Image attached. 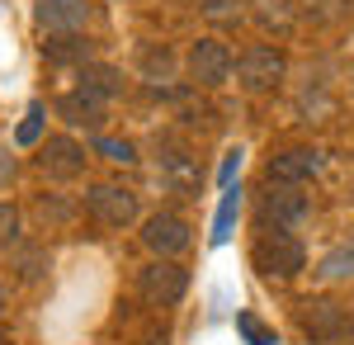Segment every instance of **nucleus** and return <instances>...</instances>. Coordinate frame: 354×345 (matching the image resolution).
<instances>
[{
  "label": "nucleus",
  "mask_w": 354,
  "mask_h": 345,
  "mask_svg": "<svg viewBox=\"0 0 354 345\" xmlns=\"http://www.w3.org/2000/svg\"><path fill=\"white\" fill-rule=\"evenodd\" d=\"M137 289H142V298H147L151 308H175V303L189 293V269L175 265V260H165V256H156L151 265H142Z\"/></svg>",
  "instance_id": "7ed1b4c3"
},
{
  "label": "nucleus",
  "mask_w": 354,
  "mask_h": 345,
  "mask_svg": "<svg viewBox=\"0 0 354 345\" xmlns=\"http://www.w3.org/2000/svg\"><path fill=\"white\" fill-rule=\"evenodd\" d=\"M81 90L100 95V100H113L123 90V71L118 67H100V62H85L81 67Z\"/></svg>",
  "instance_id": "4468645a"
},
{
  "label": "nucleus",
  "mask_w": 354,
  "mask_h": 345,
  "mask_svg": "<svg viewBox=\"0 0 354 345\" xmlns=\"http://www.w3.org/2000/svg\"><path fill=\"white\" fill-rule=\"evenodd\" d=\"M38 133H43V105H28V114H24V123H19V147H33L38 142Z\"/></svg>",
  "instance_id": "4be33fe9"
},
{
  "label": "nucleus",
  "mask_w": 354,
  "mask_h": 345,
  "mask_svg": "<svg viewBox=\"0 0 354 345\" xmlns=\"http://www.w3.org/2000/svg\"><path fill=\"white\" fill-rule=\"evenodd\" d=\"M317 274H322V279H350L354 274V237L340 241L335 251H326L322 265H317Z\"/></svg>",
  "instance_id": "2eb2a0df"
},
{
  "label": "nucleus",
  "mask_w": 354,
  "mask_h": 345,
  "mask_svg": "<svg viewBox=\"0 0 354 345\" xmlns=\"http://www.w3.org/2000/svg\"><path fill=\"white\" fill-rule=\"evenodd\" d=\"M33 19L48 33H81L90 24V5L85 0H33Z\"/></svg>",
  "instance_id": "9d476101"
},
{
  "label": "nucleus",
  "mask_w": 354,
  "mask_h": 345,
  "mask_svg": "<svg viewBox=\"0 0 354 345\" xmlns=\"http://www.w3.org/2000/svg\"><path fill=\"white\" fill-rule=\"evenodd\" d=\"M0 345H5V336H0Z\"/></svg>",
  "instance_id": "c85d7f7f"
},
{
  "label": "nucleus",
  "mask_w": 354,
  "mask_h": 345,
  "mask_svg": "<svg viewBox=\"0 0 354 345\" xmlns=\"http://www.w3.org/2000/svg\"><path fill=\"white\" fill-rule=\"evenodd\" d=\"M203 15L208 19H241V0H208Z\"/></svg>",
  "instance_id": "5701e85b"
},
{
  "label": "nucleus",
  "mask_w": 354,
  "mask_h": 345,
  "mask_svg": "<svg viewBox=\"0 0 354 345\" xmlns=\"http://www.w3.org/2000/svg\"><path fill=\"white\" fill-rule=\"evenodd\" d=\"M241 166V152H227V166H222V180H232V170Z\"/></svg>",
  "instance_id": "bb28decb"
},
{
  "label": "nucleus",
  "mask_w": 354,
  "mask_h": 345,
  "mask_svg": "<svg viewBox=\"0 0 354 345\" xmlns=\"http://www.w3.org/2000/svg\"><path fill=\"white\" fill-rule=\"evenodd\" d=\"M15 232H19V209L15 204H0V246L15 241Z\"/></svg>",
  "instance_id": "b1692460"
},
{
  "label": "nucleus",
  "mask_w": 354,
  "mask_h": 345,
  "mask_svg": "<svg viewBox=\"0 0 354 345\" xmlns=\"http://www.w3.org/2000/svg\"><path fill=\"white\" fill-rule=\"evenodd\" d=\"M345 10H350V0H307V15H312L317 24H340Z\"/></svg>",
  "instance_id": "412c9836"
},
{
  "label": "nucleus",
  "mask_w": 354,
  "mask_h": 345,
  "mask_svg": "<svg viewBox=\"0 0 354 345\" xmlns=\"http://www.w3.org/2000/svg\"><path fill=\"white\" fill-rule=\"evenodd\" d=\"M298 326L312 345H345L354 341V317L335 298H302L298 303Z\"/></svg>",
  "instance_id": "f03ea898"
},
{
  "label": "nucleus",
  "mask_w": 354,
  "mask_h": 345,
  "mask_svg": "<svg viewBox=\"0 0 354 345\" xmlns=\"http://www.w3.org/2000/svg\"><path fill=\"white\" fill-rule=\"evenodd\" d=\"M95 152H100L104 161H113V166H133V161H137V147L128 142V137H100Z\"/></svg>",
  "instance_id": "a211bd4d"
},
{
  "label": "nucleus",
  "mask_w": 354,
  "mask_h": 345,
  "mask_svg": "<svg viewBox=\"0 0 354 345\" xmlns=\"http://www.w3.org/2000/svg\"><path fill=\"white\" fill-rule=\"evenodd\" d=\"M57 114H62L71 128H100V118H104V100L76 85V90H66V95L57 100Z\"/></svg>",
  "instance_id": "f8f14e48"
},
{
  "label": "nucleus",
  "mask_w": 354,
  "mask_h": 345,
  "mask_svg": "<svg viewBox=\"0 0 354 345\" xmlns=\"http://www.w3.org/2000/svg\"><path fill=\"white\" fill-rule=\"evenodd\" d=\"M142 67H147V76H156V71L165 76V71H170V53H165V48H161V53L147 48V53H142Z\"/></svg>",
  "instance_id": "393cba45"
},
{
  "label": "nucleus",
  "mask_w": 354,
  "mask_h": 345,
  "mask_svg": "<svg viewBox=\"0 0 354 345\" xmlns=\"http://www.w3.org/2000/svg\"><path fill=\"white\" fill-rule=\"evenodd\" d=\"M15 175H19V166H15V157H10V152L0 147V185H10Z\"/></svg>",
  "instance_id": "a878e982"
},
{
  "label": "nucleus",
  "mask_w": 354,
  "mask_h": 345,
  "mask_svg": "<svg viewBox=\"0 0 354 345\" xmlns=\"http://www.w3.org/2000/svg\"><path fill=\"white\" fill-rule=\"evenodd\" d=\"M43 57L53 62V67H62V62H90V38H81V33H53L48 43H43Z\"/></svg>",
  "instance_id": "ddd939ff"
},
{
  "label": "nucleus",
  "mask_w": 354,
  "mask_h": 345,
  "mask_svg": "<svg viewBox=\"0 0 354 345\" xmlns=\"http://www.w3.org/2000/svg\"><path fill=\"white\" fill-rule=\"evenodd\" d=\"M283 71H288V57H283V48H270V43L241 53V62H236V80H241L245 90H255V95L270 90V85H279Z\"/></svg>",
  "instance_id": "0eeeda50"
},
{
  "label": "nucleus",
  "mask_w": 354,
  "mask_h": 345,
  "mask_svg": "<svg viewBox=\"0 0 354 345\" xmlns=\"http://www.w3.org/2000/svg\"><path fill=\"white\" fill-rule=\"evenodd\" d=\"M38 170L48 180H81L85 175V147L76 137H48L38 147Z\"/></svg>",
  "instance_id": "6e6552de"
},
{
  "label": "nucleus",
  "mask_w": 354,
  "mask_h": 345,
  "mask_svg": "<svg viewBox=\"0 0 354 345\" xmlns=\"http://www.w3.org/2000/svg\"><path fill=\"white\" fill-rule=\"evenodd\" d=\"M236 209H241V194L227 189V194H222V209H218V222H213V241H218V246L232 237V218H236Z\"/></svg>",
  "instance_id": "6ab92c4d"
},
{
  "label": "nucleus",
  "mask_w": 354,
  "mask_h": 345,
  "mask_svg": "<svg viewBox=\"0 0 354 345\" xmlns=\"http://www.w3.org/2000/svg\"><path fill=\"white\" fill-rule=\"evenodd\" d=\"M307 213H312V204H307V194H302V185H270L265 189V199H260V222L265 227H302L307 222Z\"/></svg>",
  "instance_id": "423d86ee"
},
{
  "label": "nucleus",
  "mask_w": 354,
  "mask_h": 345,
  "mask_svg": "<svg viewBox=\"0 0 354 345\" xmlns=\"http://www.w3.org/2000/svg\"><path fill=\"white\" fill-rule=\"evenodd\" d=\"M185 71L198 90H218L222 80L232 76V53H227V43L222 38H198L185 57Z\"/></svg>",
  "instance_id": "20e7f679"
},
{
  "label": "nucleus",
  "mask_w": 354,
  "mask_h": 345,
  "mask_svg": "<svg viewBox=\"0 0 354 345\" xmlns=\"http://www.w3.org/2000/svg\"><path fill=\"white\" fill-rule=\"evenodd\" d=\"M10 269H15L19 279H43V269H48V246H19L15 260H10Z\"/></svg>",
  "instance_id": "dca6fc26"
},
{
  "label": "nucleus",
  "mask_w": 354,
  "mask_h": 345,
  "mask_svg": "<svg viewBox=\"0 0 354 345\" xmlns=\"http://www.w3.org/2000/svg\"><path fill=\"white\" fill-rule=\"evenodd\" d=\"M33 213H38V222H43V227H62V222H71V204H62V199H38V204H33Z\"/></svg>",
  "instance_id": "aec40b11"
},
{
  "label": "nucleus",
  "mask_w": 354,
  "mask_h": 345,
  "mask_svg": "<svg viewBox=\"0 0 354 345\" xmlns=\"http://www.w3.org/2000/svg\"><path fill=\"white\" fill-rule=\"evenodd\" d=\"M236 331L245 336V345H279L274 326H265V321H260V317H250V312H236Z\"/></svg>",
  "instance_id": "f3484780"
},
{
  "label": "nucleus",
  "mask_w": 354,
  "mask_h": 345,
  "mask_svg": "<svg viewBox=\"0 0 354 345\" xmlns=\"http://www.w3.org/2000/svg\"><path fill=\"white\" fill-rule=\"evenodd\" d=\"M250 265L265 279H298L307 269V246H302L288 227H265L255 246H250Z\"/></svg>",
  "instance_id": "f257e3e1"
},
{
  "label": "nucleus",
  "mask_w": 354,
  "mask_h": 345,
  "mask_svg": "<svg viewBox=\"0 0 354 345\" xmlns=\"http://www.w3.org/2000/svg\"><path fill=\"white\" fill-rule=\"evenodd\" d=\"M85 209H90L95 222H104V227H133L137 222V194L128 185H90Z\"/></svg>",
  "instance_id": "39448f33"
},
{
  "label": "nucleus",
  "mask_w": 354,
  "mask_h": 345,
  "mask_svg": "<svg viewBox=\"0 0 354 345\" xmlns=\"http://www.w3.org/2000/svg\"><path fill=\"white\" fill-rule=\"evenodd\" d=\"M142 241L156 251V256H180L185 246H189V222L180 218V213H151L147 222H142Z\"/></svg>",
  "instance_id": "1a4fd4ad"
},
{
  "label": "nucleus",
  "mask_w": 354,
  "mask_h": 345,
  "mask_svg": "<svg viewBox=\"0 0 354 345\" xmlns=\"http://www.w3.org/2000/svg\"><path fill=\"white\" fill-rule=\"evenodd\" d=\"M5 303H10V293H5V284H0V312H5Z\"/></svg>",
  "instance_id": "cd10ccee"
},
{
  "label": "nucleus",
  "mask_w": 354,
  "mask_h": 345,
  "mask_svg": "<svg viewBox=\"0 0 354 345\" xmlns=\"http://www.w3.org/2000/svg\"><path fill=\"white\" fill-rule=\"evenodd\" d=\"M322 170V152L312 147H293V152H279V157L265 166V185H302Z\"/></svg>",
  "instance_id": "9b49d317"
}]
</instances>
